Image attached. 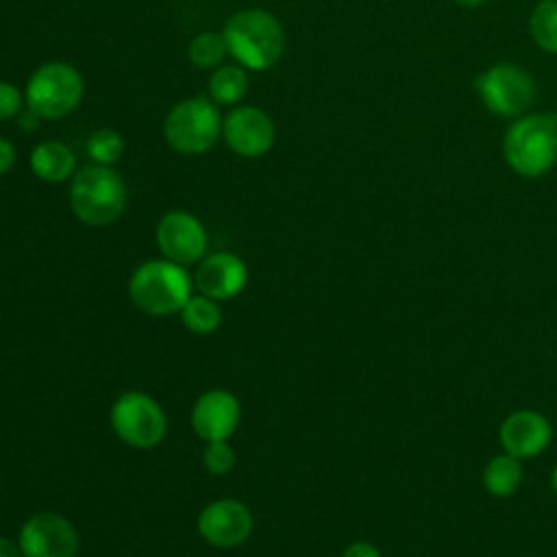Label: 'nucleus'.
<instances>
[{
	"label": "nucleus",
	"mask_w": 557,
	"mask_h": 557,
	"mask_svg": "<svg viewBox=\"0 0 557 557\" xmlns=\"http://www.w3.org/2000/svg\"><path fill=\"white\" fill-rule=\"evenodd\" d=\"M163 137L178 154H202L222 137L218 104L205 96L178 100L163 120Z\"/></svg>",
	"instance_id": "39448f33"
},
{
	"label": "nucleus",
	"mask_w": 557,
	"mask_h": 557,
	"mask_svg": "<svg viewBox=\"0 0 557 557\" xmlns=\"http://www.w3.org/2000/svg\"><path fill=\"white\" fill-rule=\"evenodd\" d=\"M239 422V403L226 389L205 392L191 409V426L205 442L228 440Z\"/></svg>",
	"instance_id": "4468645a"
},
{
	"label": "nucleus",
	"mask_w": 557,
	"mask_h": 557,
	"mask_svg": "<svg viewBox=\"0 0 557 557\" xmlns=\"http://www.w3.org/2000/svg\"><path fill=\"white\" fill-rule=\"evenodd\" d=\"M550 422L533 409H518L509 413L498 429L503 453H509L516 459H529L544 453L550 444Z\"/></svg>",
	"instance_id": "ddd939ff"
},
{
	"label": "nucleus",
	"mask_w": 557,
	"mask_h": 557,
	"mask_svg": "<svg viewBox=\"0 0 557 557\" xmlns=\"http://www.w3.org/2000/svg\"><path fill=\"white\" fill-rule=\"evenodd\" d=\"M15 120H17V128H20V131L30 133V131H35V128L39 126L41 115H39L37 111H33L30 107H26V104H24V109L15 115Z\"/></svg>",
	"instance_id": "a878e982"
},
{
	"label": "nucleus",
	"mask_w": 557,
	"mask_h": 557,
	"mask_svg": "<svg viewBox=\"0 0 557 557\" xmlns=\"http://www.w3.org/2000/svg\"><path fill=\"white\" fill-rule=\"evenodd\" d=\"M128 294L137 309L150 315L181 311L191 296V278L181 263L170 259L144 261L128 281Z\"/></svg>",
	"instance_id": "20e7f679"
},
{
	"label": "nucleus",
	"mask_w": 557,
	"mask_h": 557,
	"mask_svg": "<svg viewBox=\"0 0 557 557\" xmlns=\"http://www.w3.org/2000/svg\"><path fill=\"white\" fill-rule=\"evenodd\" d=\"M342 557H383L381 550L370 544V542H352L350 546H346V550L342 553Z\"/></svg>",
	"instance_id": "393cba45"
},
{
	"label": "nucleus",
	"mask_w": 557,
	"mask_h": 557,
	"mask_svg": "<svg viewBox=\"0 0 557 557\" xmlns=\"http://www.w3.org/2000/svg\"><path fill=\"white\" fill-rule=\"evenodd\" d=\"M24 91L9 81H0V122L15 117L24 109Z\"/></svg>",
	"instance_id": "b1692460"
},
{
	"label": "nucleus",
	"mask_w": 557,
	"mask_h": 557,
	"mask_svg": "<svg viewBox=\"0 0 557 557\" xmlns=\"http://www.w3.org/2000/svg\"><path fill=\"white\" fill-rule=\"evenodd\" d=\"M476 94L487 111L500 117H520L535 98L531 74L509 61L494 63L474 81Z\"/></svg>",
	"instance_id": "0eeeda50"
},
{
	"label": "nucleus",
	"mask_w": 557,
	"mask_h": 557,
	"mask_svg": "<svg viewBox=\"0 0 557 557\" xmlns=\"http://www.w3.org/2000/svg\"><path fill=\"white\" fill-rule=\"evenodd\" d=\"M529 33L535 46L557 54V0H540L529 15Z\"/></svg>",
	"instance_id": "6ab92c4d"
},
{
	"label": "nucleus",
	"mask_w": 557,
	"mask_h": 557,
	"mask_svg": "<svg viewBox=\"0 0 557 557\" xmlns=\"http://www.w3.org/2000/svg\"><path fill=\"white\" fill-rule=\"evenodd\" d=\"M555 122H557V113H555Z\"/></svg>",
	"instance_id": "7c9ffc66"
},
{
	"label": "nucleus",
	"mask_w": 557,
	"mask_h": 557,
	"mask_svg": "<svg viewBox=\"0 0 557 557\" xmlns=\"http://www.w3.org/2000/svg\"><path fill=\"white\" fill-rule=\"evenodd\" d=\"M222 37L235 63L252 72H265L274 67L285 52L283 24L274 13L265 9L252 7L235 11L226 20Z\"/></svg>",
	"instance_id": "f257e3e1"
},
{
	"label": "nucleus",
	"mask_w": 557,
	"mask_h": 557,
	"mask_svg": "<svg viewBox=\"0 0 557 557\" xmlns=\"http://www.w3.org/2000/svg\"><path fill=\"white\" fill-rule=\"evenodd\" d=\"M202 463L211 474H226L233 470L235 466V453L233 448L226 444V440H218V442H207L205 450H202Z\"/></svg>",
	"instance_id": "5701e85b"
},
{
	"label": "nucleus",
	"mask_w": 557,
	"mask_h": 557,
	"mask_svg": "<svg viewBox=\"0 0 557 557\" xmlns=\"http://www.w3.org/2000/svg\"><path fill=\"white\" fill-rule=\"evenodd\" d=\"M226 54V41L222 33L215 30H202L194 35L187 46V59L200 70H215L218 65H222Z\"/></svg>",
	"instance_id": "aec40b11"
},
{
	"label": "nucleus",
	"mask_w": 557,
	"mask_h": 557,
	"mask_svg": "<svg viewBox=\"0 0 557 557\" xmlns=\"http://www.w3.org/2000/svg\"><path fill=\"white\" fill-rule=\"evenodd\" d=\"M83 94V74L72 63L48 61L28 76L24 98L41 120H61L81 104Z\"/></svg>",
	"instance_id": "423d86ee"
},
{
	"label": "nucleus",
	"mask_w": 557,
	"mask_h": 557,
	"mask_svg": "<svg viewBox=\"0 0 557 557\" xmlns=\"http://www.w3.org/2000/svg\"><path fill=\"white\" fill-rule=\"evenodd\" d=\"M183 324L194 333H211L222 322V311L218 307V300L209 296H189L187 302L181 309Z\"/></svg>",
	"instance_id": "412c9836"
},
{
	"label": "nucleus",
	"mask_w": 557,
	"mask_h": 557,
	"mask_svg": "<svg viewBox=\"0 0 557 557\" xmlns=\"http://www.w3.org/2000/svg\"><path fill=\"white\" fill-rule=\"evenodd\" d=\"M30 170L44 183H61L74 176L76 157L72 148L57 139H44L30 150Z\"/></svg>",
	"instance_id": "dca6fc26"
},
{
	"label": "nucleus",
	"mask_w": 557,
	"mask_h": 557,
	"mask_svg": "<svg viewBox=\"0 0 557 557\" xmlns=\"http://www.w3.org/2000/svg\"><path fill=\"white\" fill-rule=\"evenodd\" d=\"M522 483V463L509 453L492 457L483 470V485L492 496H511Z\"/></svg>",
	"instance_id": "a211bd4d"
},
{
	"label": "nucleus",
	"mask_w": 557,
	"mask_h": 557,
	"mask_svg": "<svg viewBox=\"0 0 557 557\" xmlns=\"http://www.w3.org/2000/svg\"><path fill=\"white\" fill-rule=\"evenodd\" d=\"M507 165L524 176L540 178L557 163L555 113H529L516 117L503 135Z\"/></svg>",
	"instance_id": "f03ea898"
},
{
	"label": "nucleus",
	"mask_w": 557,
	"mask_h": 557,
	"mask_svg": "<svg viewBox=\"0 0 557 557\" xmlns=\"http://www.w3.org/2000/svg\"><path fill=\"white\" fill-rule=\"evenodd\" d=\"M196 287L213 300H228L237 296L248 281L246 263L233 252H213L200 259L196 270Z\"/></svg>",
	"instance_id": "2eb2a0df"
},
{
	"label": "nucleus",
	"mask_w": 557,
	"mask_h": 557,
	"mask_svg": "<svg viewBox=\"0 0 557 557\" xmlns=\"http://www.w3.org/2000/svg\"><path fill=\"white\" fill-rule=\"evenodd\" d=\"M157 246L165 259L189 265L205 257L207 231L194 213L168 211L157 224Z\"/></svg>",
	"instance_id": "9b49d317"
},
{
	"label": "nucleus",
	"mask_w": 557,
	"mask_h": 557,
	"mask_svg": "<svg viewBox=\"0 0 557 557\" xmlns=\"http://www.w3.org/2000/svg\"><path fill=\"white\" fill-rule=\"evenodd\" d=\"M0 557H22L20 544H15L7 537H0Z\"/></svg>",
	"instance_id": "cd10ccee"
},
{
	"label": "nucleus",
	"mask_w": 557,
	"mask_h": 557,
	"mask_svg": "<svg viewBox=\"0 0 557 557\" xmlns=\"http://www.w3.org/2000/svg\"><path fill=\"white\" fill-rule=\"evenodd\" d=\"M15 165V146L0 137V176H4Z\"/></svg>",
	"instance_id": "bb28decb"
},
{
	"label": "nucleus",
	"mask_w": 557,
	"mask_h": 557,
	"mask_svg": "<svg viewBox=\"0 0 557 557\" xmlns=\"http://www.w3.org/2000/svg\"><path fill=\"white\" fill-rule=\"evenodd\" d=\"M550 487H553V492L557 494V466H555L553 472H550Z\"/></svg>",
	"instance_id": "c756f323"
},
{
	"label": "nucleus",
	"mask_w": 557,
	"mask_h": 557,
	"mask_svg": "<svg viewBox=\"0 0 557 557\" xmlns=\"http://www.w3.org/2000/svg\"><path fill=\"white\" fill-rule=\"evenodd\" d=\"M209 98L218 107H235L248 91V72L242 65H218L207 83Z\"/></svg>",
	"instance_id": "f3484780"
},
{
	"label": "nucleus",
	"mask_w": 557,
	"mask_h": 557,
	"mask_svg": "<svg viewBox=\"0 0 557 557\" xmlns=\"http://www.w3.org/2000/svg\"><path fill=\"white\" fill-rule=\"evenodd\" d=\"M455 2L461 4V7H470L472 9V7H481L485 0H455Z\"/></svg>",
	"instance_id": "c85d7f7f"
},
{
	"label": "nucleus",
	"mask_w": 557,
	"mask_h": 557,
	"mask_svg": "<svg viewBox=\"0 0 557 557\" xmlns=\"http://www.w3.org/2000/svg\"><path fill=\"white\" fill-rule=\"evenodd\" d=\"M128 200L126 183L111 165L89 163L74 172L70 185L72 213L87 226L115 222Z\"/></svg>",
	"instance_id": "7ed1b4c3"
},
{
	"label": "nucleus",
	"mask_w": 557,
	"mask_h": 557,
	"mask_svg": "<svg viewBox=\"0 0 557 557\" xmlns=\"http://www.w3.org/2000/svg\"><path fill=\"white\" fill-rule=\"evenodd\" d=\"M111 426L128 446L152 448L163 440L168 420L154 398L144 392H126L111 407Z\"/></svg>",
	"instance_id": "6e6552de"
},
{
	"label": "nucleus",
	"mask_w": 557,
	"mask_h": 557,
	"mask_svg": "<svg viewBox=\"0 0 557 557\" xmlns=\"http://www.w3.org/2000/svg\"><path fill=\"white\" fill-rule=\"evenodd\" d=\"M198 531L209 544L231 548L248 540L252 531V513L244 503L222 498L200 511Z\"/></svg>",
	"instance_id": "f8f14e48"
},
{
	"label": "nucleus",
	"mask_w": 557,
	"mask_h": 557,
	"mask_svg": "<svg viewBox=\"0 0 557 557\" xmlns=\"http://www.w3.org/2000/svg\"><path fill=\"white\" fill-rule=\"evenodd\" d=\"M17 544L22 557H76L78 533L61 513L41 511L24 522Z\"/></svg>",
	"instance_id": "9d476101"
},
{
	"label": "nucleus",
	"mask_w": 557,
	"mask_h": 557,
	"mask_svg": "<svg viewBox=\"0 0 557 557\" xmlns=\"http://www.w3.org/2000/svg\"><path fill=\"white\" fill-rule=\"evenodd\" d=\"M85 150H87V157L91 159V163L113 165L124 154L126 144H124V137L115 128L102 126L89 135Z\"/></svg>",
	"instance_id": "4be33fe9"
},
{
	"label": "nucleus",
	"mask_w": 557,
	"mask_h": 557,
	"mask_svg": "<svg viewBox=\"0 0 557 557\" xmlns=\"http://www.w3.org/2000/svg\"><path fill=\"white\" fill-rule=\"evenodd\" d=\"M222 137L235 154L257 159L270 152L274 146L276 128L272 117L261 107L235 104L222 117Z\"/></svg>",
	"instance_id": "1a4fd4ad"
}]
</instances>
